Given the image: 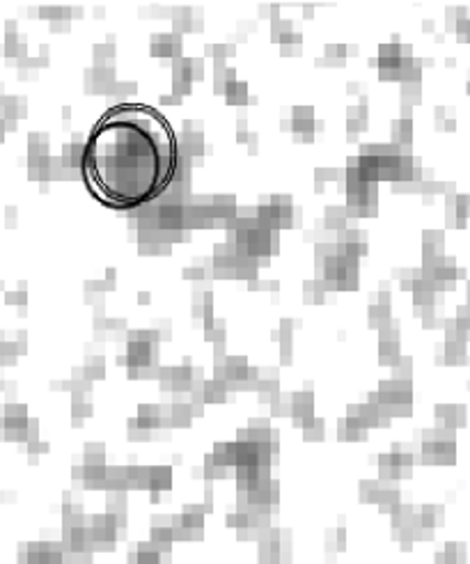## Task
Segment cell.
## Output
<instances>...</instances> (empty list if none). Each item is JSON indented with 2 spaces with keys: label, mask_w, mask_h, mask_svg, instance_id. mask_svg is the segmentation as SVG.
Masks as SVG:
<instances>
[{
  "label": "cell",
  "mask_w": 470,
  "mask_h": 564,
  "mask_svg": "<svg viewBox=\"0 0 470 564\" xmlns=\"http://www.w3.org/2000/svg\"><path fill=\"white\" fill-rule=\"evenodd\" d=\"M83 180L110 209H135L171 186L177 135L159 110L143 104L108 108L83 150Z\"/></svg>",
  "instance_id": "6da1fadb"
}]
</instances>
